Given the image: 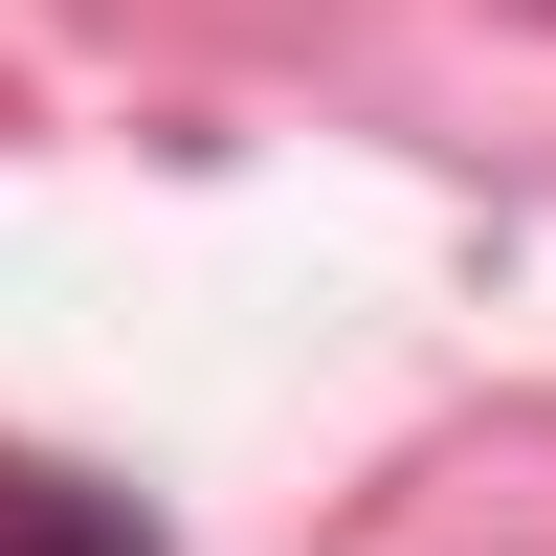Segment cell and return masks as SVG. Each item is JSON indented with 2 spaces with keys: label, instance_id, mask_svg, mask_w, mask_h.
I'll list each match as a JSON object with an SVG mask.
<instances>
[{
  "label": "cell",
  "instance_id": "1",
  "mask_svg": "<svg viewBox=\"0 0 556 556\" xmlns=\"http://www.w3.org/2000/svg\"><path fill=\"white\" fill-rule=\"evenodd\" d=\"M0 556H178V534L134 513L112 468H45V445H0Z\"/></svg>",
  "mask_w": 556,
  "mask_h": 556
}]
</instances>
